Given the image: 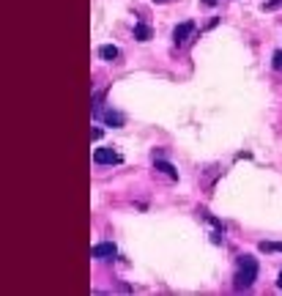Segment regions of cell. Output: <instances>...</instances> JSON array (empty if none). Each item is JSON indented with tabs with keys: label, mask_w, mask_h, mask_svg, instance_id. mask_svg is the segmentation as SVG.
Here are the masks:
<instances>
[{
	"label": "cell",
	"mask_w": 282,
	"mask_h": 296,
	"mask_svg": "<svg viewBox=\"0 0 282 296\" xmlns=\"http://www.w3.org/2000/svg\"><path fill=\"white\" fill-rule=\"evenodd\" d=\"M258 280V261L252 258V255H244V258L238 261V272H236V285L238 291H247L252 282Z\"/></svg>",
	"instance_id": "1"
},
{
	"label": "cell",
	"mask_w": 282,
	"mask_h": 296,
	"mask_svg": "<svg viewBox=\"0 0 282 296\" xmlns=\"http://www.w3.org/2000/svg\"><path fill=\"white\" fill-rule=\"evenodd\" d=\"M93 162L96 165H121V154L113 148H96L93 151Z\"/></svg>",
	"instance_id": "2"
},
{
	"label": "cell",
	"mask_w": 282,
	"mask_h": 296,
	"mask_svg": "<svg viewBox=\"0 0 282 296\" xmlns=\"http://www.w3.org/2000/svg\"><path fill=\"white\" fill-rule=\"evenodd\" d=\"M115 244L113 242H101V244H93L91 247V258H96V261H110V258H115Z\"/></svg>",
	"instance_id": "3"
},
{
	"label": "cell",
	"mask_w": 282,
	"mask_h": 296,
	"mask_svg": "<svg viewBox=\"0 0 282 296\" xmlns=\"http://www.w3.org/2000/svg\"><path fill=\"white\" fill-rule=\"evenodd\" d=\"M192 33H195V22H192V19H186V22L176 25V31H173V41L181 47V44H186V41L192 38Z\"/></svg>",
	"instance_id": "4"
},
{
	"label": "cell",
	"mask_w": 282,
	"mask_h": 296,
	"mask_svg": "<svg viewBox=\"0 0 282 296\" xmlns=\"http://www.w3.org/2000/svg\"><path fill=\"white\" fill-rule=\"evenodd\" d=\"M99 121H104L107 126H113V129H118V126H123V115L115 113V110H107V113H101Z\"/></svg>",
	"instance_id": "5"
},
{
	"label": "cell",
	"mask_w": 282,
	"mask_h": 296,
	"mask_svg": "<svg viewBox=\"0 0 282 296\" xmlns=\"http://www.w3.org/2000/svg\"><path fill=\"white\" fill-rule=\"evenodd\" d=\"M99 58L101 61H118V58H121V50L113 47V44H104V47H99Z\"/></svg>",
	"instance_id": "6"
},
{
	"label": "cell",
	"mask_w": 282,
	"mask_h": 296,
	"mask_svg": "<svg viewBox=\"0 0 282 296\" xmlns=\"http://www.w3.org/2000/svg\"><path fill=\"white\" fill-rule=\"evenodd\" d=\"M104 107V91H99V93H93V99H91V113H93V118H101V110Z\"/></svg>",
	"instance_id": "7"
},
{
	"label": "cell",
	"mask_w": 282,
	"mask_h": 296,
	"mask_svg": "<svg viewBox=\"0 0 282 296\" xmlns=\"http://www.w3.org/2000/svg\"><path fill=\"white\" fill-rule=\"evenodd\" d=\"M153 167H156V170H162V173L167 175V178L178 181V170H176L173 165H170V162H165V159H156V162H153Z\"/></svg>",
	"instance_id": "8"
},
{
	"label": "cell",
	"mask_w": 282,
	"mask_h": 296,
	"mask_svg": "<svg viewBox=\"0 0 282 296\" xmlns=\"http://www.w3.org/2000/svg\"><path fill=\"white\" fill-rule=\"evenodd\" d=\"M151 28H148V25L145 22H137L134 25V38H137V41H151Z\"/></svg>",
	"instance_id": "9"
},
{
	"label": "cell",
	"mask_w": 282,
	"mask_h": 296,
	"mask_svg": "<svg viewBox=\"0 0 282 296\" xmlns=\"http://www.w3.org/2000/svg\"><path fill=\"white\" fill-rule=\"evenodd\" d=\"M260 252H282V242H260Z\"/></svg>",
	"instance_id": "10"
},
{
	"label": "cell",
	"mask_w": 282,
	"mask_h": 296,
	"mask_svg": "<svg viewBox=\"0 0 282 296\" xmlns=\"http://www.w3.org/2000/svg\"><path fill=\"white\" fill-rule=\"evenodd\" d=\"M271 63H274L277 71H282V50H277V52L271 55Z\"/></svg>",
	"instance_id": "11"
},
{
	"label": "cell",
	"mask_w": 282,
	"mask_h": 296,
	"mask_svg": "<svg viewBox=\"0 0 282 296\" xmlns=\"http://www.w3.org/2000/svg\"><path fill=\"white\" fill-rule=\"evenodd\" d=\"M203 6H208V8H211V6H216V0H203Z\"/></svg>",
	"instance_id": "12"
},
{
	"label": "cell",
	"mask_w": 282,
	"mask_h": 296,
	"mask_svg": "<svg viewBox=\"0 0 282 296\" xmlns=\"http://www.w3.org/2000/svg\"><path fill=\"white\" fill-rule=\"evenodd\" d=\"M277 288H282V272H280V280H277Z\"/></svg>",
	"instance_id": "13"
},
{
	"label": "cell",
	"mask_w": 282,
	"mask_h": 296,
	"mask_svg": "<svg viewBox=\"0 0 282 296\" xmlns=\"http://www.w3.org/2000/svg\"><path fill=\"white\" fill-rule=\"evenodd\" d=\"M153 3H167V0H153Z\"/></svg>",
	"instance_id": "14"
},
{
	"label": "cell",
	"mask_w": 282,
	"mask_h": 296,
	"mask_svg": "<svg viewBox=\"0 0 282 296\" xmlns=\"http://www.w3.org/2000/svg\"><path fill=\"white\" fill-rule=\"evenodd\" d=\"M280 3H282V0H280Z\"/></svg>",
	"instance_id": "15"
}]
</instances>
